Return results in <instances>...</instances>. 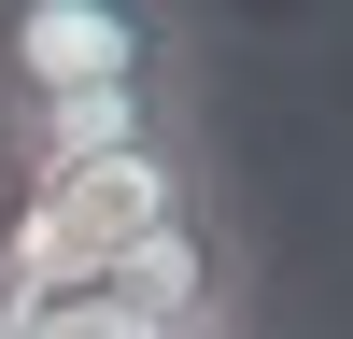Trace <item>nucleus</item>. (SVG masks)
<instances>
[{"instance_id": "1", "label": "nucleus", "mask_w": 353, "mask_h": 339, "mask_svg": "<svg viewBox=\"0 0 353 339\" xmlns=\"http://www.w3.org/2000/svg\"><path fill=\"white\" fill-rule=\"evenodd\" d=\"M212 198V141L170 127V141H128V156H85V170H28L14 198V240H0V269H113V254H141L170 212H198Z\"/></svg>"}, {"instance_id": "2", "label": "nucleus", "mask_w": 353, "mask_h": 339, "mask_svg": "<svg viewBox=\"0 0 353 339\" xmlns=\"http://www.w3.org/2000/svg\"><path fill=\"white\" fill-rule=\"evenodd\" d=\"M198 14L170 0H0V127L43 99H99V85H184Z\"/></svg>"}, {"instance_id": "3", "label": "nucleus", "mask_w": 353, "mask_h": 339, "mask_svg": "<svg viewBox=\"0 0 353 339\" xmlns=\"http://www.w3.org/2000/svg\"><path fill=\"white\" fill-rule=\"evenodd\" d=\"M170 127H198V71H184V85L43 99V113H14V127H0V156H14V184H28V170H85V156H128V141H170Z\"/></svg>"}, {"instance_id": "4", "label": "nucleus", "mask_w": 353, "mask_h": 339, "mask_svg": "<svg viewBox=\"0 0 353 339\" xmlns=\"http://www.w3.org/2000/svg\"><path fill=\"white\" fill-rule=\"evenodd\" d=\"M184 339H254V325H184Z\"/></svg>"}]
</instances>
